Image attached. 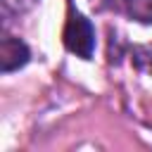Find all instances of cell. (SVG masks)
I'll list each match as a JSON object with an SVG mask.
<instances>
[{
  "instance_id": "6da1fadb",
  "label": "cell",
  "mask_w": 152,
  "mask_h": 152,
  "mask_svg": "<svg viewBox=\"0 0 152 152\" xmlns=\"http://www.w3.org/2000/svg\"><path fill=\"white\" fill-rule=\"evenodd\" d=\"M62 40H64L69 52H74L83 59H90L93 52H95V26H93V21L88 17H83L78 10L69 7Z\"/></svg>"
},
{
  "instance_id": "7a4b0ae2",
  "label": "cell",
  "mask_w": 152,
  "mask_h": 152,
  "mask_svg": "<svg viewBox=\"0 0 152 152\" xmlns=\"http://www.w3.org/2000/svg\"><path fill=\"white\" fill-rule=\"evenodd\" d=\"M28 48L24 40L19 38H12V36H5L2 43H0V69L2 74H10L19 66H24L28 62Z\"/></svg>"
},
{
  "instance_id": "3957f363",
  "label": "cell",
  "mask_w": 152,
  "mask_h": 152,
  "mask_svg": "<svg viewBox=\"0 0 152 152\" xmlns=\"http://www.w3.org/2000/svg\"><path fill=\"white\" fill-rule=\"evenodd\" d=\"M126 12L140 21V24H152V0H124Z\"/></svg>"
},
{
  "instance_id": "277c9868",
  "label": "cell",
  "mask_w": 152,
  "mask_h": 152,
  "mask_svg": "<svg viewBox=\"0 0 152 152\" xmlns=\"http://www.w3.org/2000/svg\"><path fill=\"white\" fill-rule=\"evenodd\" d=\"M131 55H133V64H135L140 71L152 74V43H147V45H135V48L131 50Z\"/></svg>"
}]
</instances>
